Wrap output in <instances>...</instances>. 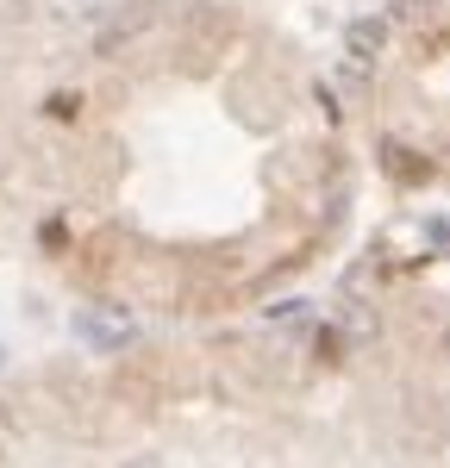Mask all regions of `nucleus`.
<instances>
[{
	"mask_svg": "<svg viewBox=\"0 0 450 468\" xmlns=\"http://www.w3.org/2000/svg\"><path fill=\"white\" fill-rule=\"evenodd\" d=\"M150 25H156V0H126L119 13H107L94 25V57H119L126 44H138Z\"/></svg>",
	"mask_w": 450,
	"mask_h": 468,
	"instance_id": "nucleus-3",
	"label": "nucleus"
},
{
	"mask_svg": "<svg viewBox=\"0 0 450 468\" xmlns=\"http://www.w3.org/2000/svg\"><path fill=\"white\" fill-rule=\"evenodd\" d=\"M445 356H450V325H445Z\"/></svg>",
	"mask_w": 450,
	"mask_h": 468,
	"instance_id": "nucleus-9",
	"label": "nucleus"
},
{
	"mask_svg": "<svg viewBox=\"0 0 450 468\" xmlns=\"http://www.w3.org/2000/svg\"><path fill=\"white\" fill-rule=\"evenodd\" d=\"M382 169H388L394 181H407V188H426V181H432V163H426L419 150H407V144H382Z\"/></svg>",
	"mask_w": 450,
	"mask_h": 468,
	"instance_id": "nucleus-5",
	"label": "nucleus"
},
{
	"mask_svg": "<svg viewBox=\"0 0 450 468\" xmlns=\"http://www.w3.org/2000/svg\"><path fill=\"white\" fill-rule=\"evenodd\" d=\"M338 319H344V331H350V338H375V313H369L363 300H344V306H338Z\"/></svg>",
	"mask_w": 450,
	"mask_h": 468,
	"instance_id": "nucleus-6",
	"label": "nucleus"
},
{
	"mask_svg": "<svg viewBox=\"0 0 450 468\" xmlns=\"http://www.w3.org/2000/svg\"><path fill=\"white\" fill-rule=\"evenodd\" d=\"M344 57H357V63H375V57H388V19H382V13H363V19H350V25H344Z\"/></svg>",
	"mask_w": 450,
	"mask_h": 468,
	"instance_id": "nucleus-4",
	"label": "nucleus"
},
{
	"mask_svg": "<svg viewBox=\"0 0 450 468\" xmlns=\"http://www.w3.org/2000/svg\"><path fill=\"white\" fill-rule=\"evenodd\" d=\"M75 338L88 344V350H126L132 338H138V319L126 313V306H113V300H101V306H82L75 313Z\"/></svg>",
	"mask_w": 450,
	"mask_h": 468,
	"instance_id": "nucleus-2",
	"label": "nucleus"
},
{
	"mask_svg": "<svg viewBox=\"0 0 450 468\" xmlns=\"http://www.w3.org/2000/svg\"><path fill=\"white\" fill-rule=\"evenodd\" d=\"M438 0H394V19H432Z\"/></svg>",
	"mask_w": 450,
	"mask_h": 468,
	"instance_id": "nucleus-7",
	"label": "nucleus"
},
{
	"mask_svg": "<svg viewBox=\"0 0 450 468\" xmlns=\"http://www.w3.org/2000/svg\"><path fill=\"white\" fill-rule=\"evenodd\" d=\"M50 113H57V119H75V113H82V101H75V94H57V101H50Z\"/></svg>",
	"mask_w": 450,
	"mask_h": 468,
	"instance_id": "nucleus-8",
	"label": "nucleus"
},
{
	"mask_svg": "<svg viewBox=\"0 0 450 468\" xmlns=\"http://www.w3.org/2000/svg\"><path fill=\"white\" fill-rule=\"evenodd\" d=\"M238 38V19H232V6H219V0H200V6H188V19H181V57H194V63H213V57H225V44Z\"/></svg>",
	"mask_w": 450,
	"mask_h": 468,
	"instance_id": "nucleus-1",
	"label": "nucleus"
}]
</instances>
